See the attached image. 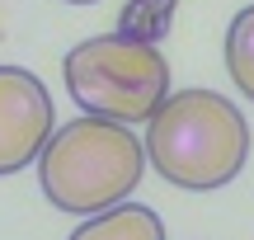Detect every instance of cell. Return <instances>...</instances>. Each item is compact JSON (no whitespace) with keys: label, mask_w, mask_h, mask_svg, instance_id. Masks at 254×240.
Returning a JSON list of instances; mask_svg holds the SVG:
<instances>
[{"label":"cell","mask_w":254,"mask_h":240,"mask_svg":"<svg viewBox=\"0 0 254 240\" xmlns=\"http://www.w3.org/2000/svg\"><path fill=\"white\" fill-rule=\"evenodd\" d=\"M250 160V122L217 90H170L146 122V165L189 193H212L240 179Z\"/></svg>","instance_id":"1"},{"label":"cell","mask_w":254,"mask_h":240,"mask_svg":"<svg viewBox=\"0 0 254 240\" xmlns=\"http://www.w3.org/2000/svg\"><path fill=\"white\" fill-rule=\"evenodd\" d=\"M146 175V141L127 122L109 118H75L52 127L38 156L43 198L66 217H94L127 203Z\"/></svg>","instance_id":"2"},{"label":"cell","mask_w":254,"mask_h":240,"mask_svg":"<svg viewBox=\"0 0 254 240\" xmlns=\"http://www.w3.org/2000/svg\"><path fill=\"white\" fill-rule=\"evenodd\" d=\"M62 80L71 104L90 118L109 122H151V113L170 99V61L160 47L132 33H99L66 52Z\"/></svg>","instance_id":"3"},{"label":"cell","mask_w":254,"mask_h":240,"mask_svg":"<svg viewBox=\"0 0 254 240\" xmlns=\"http://www.w3.org/2000/svg\"><path fill=\"white\" fill-rule=\"evenodd\" d=\"M52 127L57 109L47 85L24 66H0V179L38 165Z\"/></svg>","instance_id":"4"},{"label":"cell","mask_w":254,"mask_h":240,"mask_svg":"<svg viewBox=\"0 0 254 240\" xmlns=\"http://www.w3.org/2000/svg\"><path fill=\"white\" fill-rule=\"evenodd\" d=\"M71 240H165V222L141 203H118L109 212L85 217Z\"/></svg>","instance_id":"5"},{"label":"cell","mask_w":254,"mask_h":240,"mask_svg":"<svg viewBox=\"0 0 254 240\" xmlns=\"http://www.w3.org/2000/svg\"><path fill=\"white\" fill-rule=\"evenodd\" d=\"M226 71L236 90L254 104V5H245L226 28Z\"/></svg>","instance_id":"6"},{"label":"cell","mask_w":254,"mask_h":240,"mask_svg":"<svg viewBox=\"0 0 254 240\" xmlns=\"http://www.w3.org/2000/svg\"><path fill=\"white\" fill-rule=\"evenodd\" d=\"M66 5H99V0H66Z\"/></svg>","instance_id":"7"}]
</instances>
